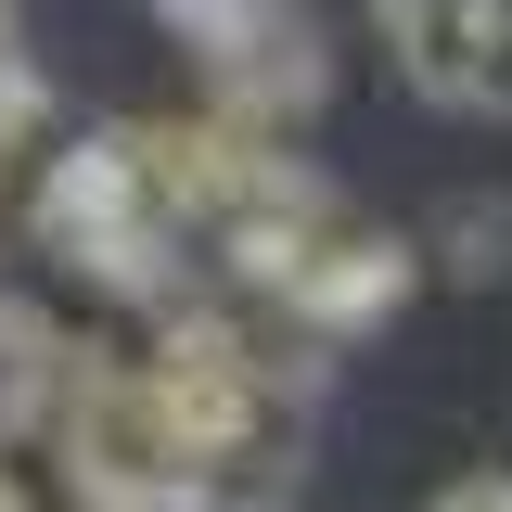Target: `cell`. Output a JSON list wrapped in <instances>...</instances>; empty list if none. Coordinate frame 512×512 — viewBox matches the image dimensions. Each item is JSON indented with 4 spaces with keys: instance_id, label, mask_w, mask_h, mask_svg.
Returning <instances> with one entry per match:
<instances>
[{
    "instance_id": "6da1fadb",
    "label": "cell",
    "mask_w": 512,
    "mask_h": 512,
    "mask_svg": "<svg viewBox=\"0 0 512 512\" xmlns=\"http://www.w3.org/2000/svg\"><path fill=\"white\" fill-rule=\"evenodd\" d=\"M205 141L218 128H103V141H64L52 180H39V231L64 256L141 282L154 256L180 244V218L205 205Z\"/></svg>"
},
{
    "instance_id": "7a4b0ae2",
    "label": "cell",
    "mask_w": 512,
    "mask_h": 512,
    "mask_svg": "<svg viewBox=\"0 0 512 512\" xmlns=\"http://www.w3.org/2000/svg\"><path fill=\"white\" fill-rule=\"evenodd\" d=\"M192 52L218 64V90L244 116H308L320 103V26L308 0H154Z\"/></svg>"
},
{
    "instance_id": "3957f363",
    "label": "cell",
    "mask_w": 512,
    "mask_h": 512,
    "mask_svg": "<svg viewBox=\"0 0 512 512\" xmlns=\"http://www.w3.org/2000/svg\"><path fill=\"white\" fill-rule=\"evenodd\" d=\"M384 13H397V64H410V90H423V103H461L474 39H487L500 0H384Z\"/></svg>"
},
{
    "instance_id": "277c9868",
    "label": "cell",
    "mask_w": 512,
    "mask_h": 512,
    "mask_svg": "<svg viewBox=\"0 0 512 512\" xmlns=\"http://www.w3.org/2000/svg\"><path fill=\"white\" fill-rule=\"evenodd\" d=\"M461 103H474V116H512V0L487 13V39H474V77H461Z\"/></svg>"
},
{
    "instance_id": "5b68a950",
    "label": "cell",
    "mask_w": 512,
    "mask_h": 512,
    "mask_svg": "<svg viewBox=\"0 0 512 512\" xmlns=\"http://www.w3.org/2000/svg\"><path fill=\"white\" fill-rule=\"evenodd\" d=\"M436 512H512V474H461V487H448Z\"/></svg>"
},
{
    "instance_id": "8992f818",
    "label": "cell",
    "mask_w": 512,
    "mask_h": 512,
    "mask_svg": "<svg viewBox=\"0 0 512 512\" xmlns=\"http://www.w3.org/2000/svg\"><path fill=\"white\" fill-rule=\"evenodd\" d=\"M0 64H13V13H0Z\"/></svg>"
}]
</instances>
